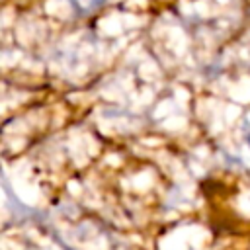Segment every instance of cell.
<instances>
[{
	"mask_svg": "<svg viewBox=\"0 0 250 250\" xmlns=\"http://www.w3.org/2000/svg\"><path fill=\"white\" fill-rule=\"evenodd\" d=\"M68 2H70L72 10H74L76 14L88 16V14H94L96 10H100L105 0H68Z\"/></svg>",
	"mask_w": 250,
	"mask_h": 250,
	"instance_id": "6da1fadb",
	"label": "cell"
},
{
	"mask_svg": "<svg viewBox=\"0 0 250 250\" xmlns=\"http://www.w3.org/2000/svg\"><path fill=\"white\" fill-rule=\"evenodd\" d=\"M246 139H248V145H250V131H248V135H246Z\"/></svg>",
	"mask_w": 250,
	"mask_h": 250,
	"instance_id": "7a4b0ae2",
	"label": "cell"
}]
</instances>
